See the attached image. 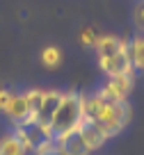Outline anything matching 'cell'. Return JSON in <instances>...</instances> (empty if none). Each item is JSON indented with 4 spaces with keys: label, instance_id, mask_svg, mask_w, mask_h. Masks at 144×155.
I'll use <instances>...</instances> for the list:
<instances>
[{
    "label": "cell",
    "instance_id": "6da1fadb",
    "mask_svg": "<svg viewBox=\"0 0 144 155\" xmlns=\"http://www.w3.org/2000/svg\"><path fill=\"white\" fill-rule=\"evenodd\" d=\"M82 114H85V119L101 126L110 139L121 135L126 130V126L133 121V107L128 101L112 103L108 98H103L98 91L82 96Z\"/></svg>",
    "mask_w": 144,
    "mask_h": 155
},
{
    "label": "cell",
    "instance_id": "7a4b0ae2",
    "mask_svg": "<svg viewBox=\"0 0 144 155\" xmlns=\"http://www.w3.org/2000/svg\"><path fill=\"white\" fill-rule=\"evenodd\" d=\"M82 96H85V94L73 91V89L62 91L60 105H57V110L53 112L50 123H48L55 137H57V135H64V132L78 130L80 121L85 119V114H82Z\"/></svg>",
    "mask_w": 144,
    "mask_h": 155
},
{
    "label": "cell",
    "instance_id": "3957f363",
    "mask_svg": "<svg viewBox=\"0 0 144 155\" xmlns=\"http://www.w3.org/2000/svg\"><path fill=\"white\" fill-rule=\"evenodd\" d=\"M135 80H137V71L124 73V75H112V78H108L105 84L98 89V94H101L103 98H108V101H112V103H124V101H128V96L133 94Z\"/></svg>",
    "mask_w": 144,
    "mask_h": 155
},
{
    "label": "cell",
    "instance_id": "277c9868",
    "mask_svg": "<svg viewBox=\"0 0 144 155\" xmlns=\"http://www.w3.org/2000/svg\"><path fill=\"white\" fill-rule=\"evenodd\" d=\"M98 62V68L105 73V78H112V75H124V73H130L135 71L133 68V62H130V55H128V41L121 46L117 53H110V55H101L96 57Z\"/></svg>",
    "mask_w": 144,
    "mask_h": 155
},
{
    "label": "cell",
    "instance_id": "5b68a950",
    "mask_svg": "<svg viewBox=\"0 0 144 155\" xmlns=\"http://www.w3.org/2000/svg\"><path fill=\"white\" fill-rule=\"evenodd\" d=\"M78 135L82 137V141L87 144V148L94 153V150H101L103 146L108 144V139L110 137L105 135V130H103L101 126H96L94 121H89V119H82L80 126H78Z\"/></svg>",
    "mask_w": 144,
    "mask_h": 155
},
{
    "label": "cell",
    "instance_id": "8992f818",
    "mask_svg": "<svg viewBox=\"0 0 144 155\" xmlns=\"http://www.w3.org/2000/svg\"><path fill=\"white\" fill-rule=\"evenodd\" d=\"M55 141H57V148H60L62 155H91V150L87 148V144L82 141V137L78 135V130L57 135Z\"/></svg>",
    "mask_w": 144,
    "mask_h": 155
},
{
    "label": "cell",
    "instance_id": "52a82bcc",
    "mask_svg": "<svg viewBox=\"0 0 144 155\" xmlns=\"http://www.w3.org/2000/svg\"><path fill=\"white\" fill-rule=\"evenodd\" d=\"M5 116L9 119L12 126H23V123L28 121V116H30V107H28V101H25L23 94H16V91H14L9 107L5 110Z\"/></svg>",
    "mask_w": 144,
    "mask_h": 155
},
{
    "label": "cell",
    "instance_id": "ba28073f",
    "mask_svg": "<svg viewBox=\"0 0 144 155\" xmlns=\"http://www.w3.org/2000/svg\"><path fill=\"white\" fill-rule=\"evenodd\" d=\"M60 98H62V91H60V89H46L41 110H39V114H37V121L39 123H50V116H53V112L57 110Z\"/></svg>",
    "mask_w": 144,
    "mask_h": 155
},
{
    "label": "cell",
    "instance_id": "9c48e42d",
    "mask_svg": "<svg viewBox=\"0 0 144 155\" xmlns=\"http://www.w3.org/2000/svg\"><path fill=\"white\" fill-rule=\"evenodd\" d=\"M126 41H128V39H121V37H117V34H98V37H96V44H94L96 57L117 53V50H119Z\"/></svg>",
    "mask_w": 144,
    "mask_h": 155
},
{
    "label": "cell",
    "instance_id": "30bf717a",
    "mask_svg": "<svg viewBox=\"0 0 144 155\" xmlns=\"http://www.w3.org/2000/svg\"><path fill=\"white\" fill-rule=\"evenodd\" d=\"M128 55L135 71H144V32H137L133 39H128Z\"/></svg>",
    "mask_w": 144,
    "mask_h": 155
},
{
    "label": "cell",
    "instance_id": "8fae6325",
    "mask_svg": "<svg viewBox=\"0 0 144 155\" xmlns=\"http://www.w3.org/2000/svg\"><path fill=\"white\" fill-rule=\"evenodd\" d=\"M0 155H28L14 132H5L0 137Z\"/></svg>",
    "mask_w": 144,
    "mask_h": 155
},
{
    "label": "cell",
    "instance_id": "7c38bea8",
    "mask_svg": "<svg viewBox=\"0 0 144 155\" xmlns=\"http://www.w3.org/2000/svg\"><path fill=\"white\" fill-rule=\"evenodd\" d=\"M39 59H41V64L46 68H57L60 64H62V50H60L57 46H46V48H41V53H39Z\"/></svg>",
    "mask_w": 144,
    "mask_h": 155
},
{
    "label": "cell",
    "instance_id": "4fadbf2b",
    "mask_svg": "<svg viewBox=\"0 0 144 155\" xmlns=\"http://www.w3.org/2000/svg\"><path fill=\"white\" fill-rule=\"evenodd\" d=\"M133 23L137 32H144V0H137L133 7Z\"/></svg>",
    "mask_w": 144,
    "mask_h": 155
},
{
    "label": "cell",
    "instance_id": "5bb4252c",
    "mask_svg": "<svg viewBox=\"0 0 144 155\" xmlns=\"http://www.w3.org/2000/svg\"><path fill=\"white\" fill-rule=\"evenodd\" d=\"M96 37H98V34H96V30L94 28H82L80 30V44L85 46V48H94V44H96Z\"/></svg>",
    "mask_w": 144,
    "mask_h": 155
},
{
    "label": "cell",
    "instance_id": "9a60e30c",
    "mask_svg": "<svg viewBox=\"0 0 144 155\" xmlns=\"http://www.w3.org/2000/svg\"><path fill=\"white\" fill-rule=\"evenodd\" d=\"M12 96H14V91H12V89H0V112H2V114H5V110L9 107Z\"/></svg>",
    "mask_w": 144,
    "mask_h": 155
},
{
    "label": "cell",
    "instance_id": "2e32d148",
    "mask_svg": "<svg viewBox=\"0 0 144 155\" xmlns=\"http://www.w3.org/2000/svg\"><path fill=\"white\" fill-rule=\"evenodd\" d=\"M41 155H62V153H60V148H55V150H50V153H41Z\"/></svg>",
    "mask_w": 144,
    "mask_h": 155
}]
</instances>
